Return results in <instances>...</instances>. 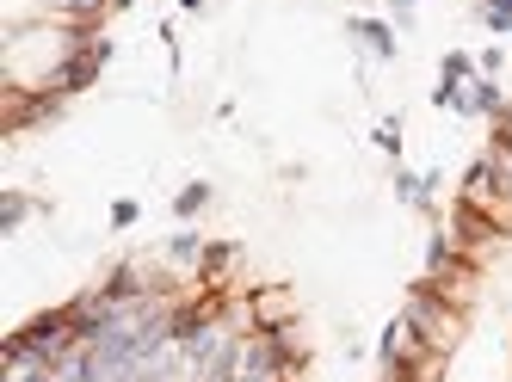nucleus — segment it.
Wrapping results in <instances>:
<instances>
[{
	"instance_id": "obj_1",
	"label": "nucleus",
	"mask_w": 512,
	"mask_h": 382,
	"mask_svg": "<svg viewBox=\"0 0 512 382\" xmlns=\"http://www.w3.org/2000/svg\"><path fill=\"white\" fill-rule=\"evenodd\" d=\"M7 352H31V358H44L50 370H68L81 352H87V327L75 321V309H44V315H31L25 327L7 333Z\"/></svg>"
},
{
	"instance_id": "obj_2",
	"label": "nucleus",
	"mask_w": 512,
	"mask_h": 382,
	"mask_svg": "<svg viewBox=\"0 0 512 382\" xmlns=\"http://www.w3.org/2000/svg\"><path fill=\"white\" fill-rule=\"evenodd\" d=\"M401 315L414 321V333L426 339V346H432L438 358H451V352L463 346V333H469V309L445 302L432 284H414V290H408V302H401Z\"/></svg>"
},
{
	"instance_id": "obj_3",
	"label": "nucleus",
	"mask_w": 512,
	"mask_h": 382,
	"mask_svg": "<svg viewBox=\"0 0 512 382\" xmlns=\"http://www.w3.org/2000/svg\"><path fill=\"white\" fill-rule=\"evenodd\" d=\"M377 370H414V376H438V370H445V358H438V352L426 346V339L414 333V321H408V315H395V321L383 327Z\"/></svg>"
},
{
	"instance_id": "obj_4",
	"label": "nucleus",
	"mask_w": 512,
	"mask_h": 382,
	"mask_svg": "<svg viewBox=\"0 0 512 382\" xmlns=\"http://www.w3.org/2000/svg\"><path fill=\"white\" fill-rule=\"evenodd\" d=\"M241 321L253 333H278V327H297L303 321V302L290 284H266V290H247L241 296Z\"/></svg>"
},
{
	"instance_id": "obj_5",
	"label": "nucleus",
	"mask_w": 512,
	"mask_h": 382,
	"mask_svg": "<svg viewBox=\"0 0 512 382\" xmlns=\"http://www.w3.org/2000/svg\"><path fill=\"white\" fill-rule=\"evenodd\" d=\"M457 204L475 210V216H488L500 235H512V204L500 198V185H494V173H488V155L469 161V173H463V185H457Z\"/></svg>"
},
{
	"instance_id": "obj_6",
	"label": "nucleus",
	"mask_w": 512,
	"mask_h": 382,
	"mask_svg": "<svg viewBox=\"0 0 512 382\" xmlns=\"http://www.w3.org/2000/svg\"><path fill=\"white\" fill-rule=\"evenodd\" d=\"M105 62H112V37H105V31H93L87 44L75 50V62H68V68L56 74V81H50L44 93H56V99H68V93H87V87L99 81V68H105Z\"/></svg>"
},
{
	"instance_id": "obj_7",
	"label": "nucleus",
	"mask_w": 512,
	"mask_h": 382,
	"mask_svg": "<svg viewBox=\"0 0 512 382\" xmlns=\"http://www.w3.org/2000/svg\"><path fill=\"white\" fill-rule=\"evenodd\" d=\"M445 228H451V235H457V247L475 259V265H482L506 235H500V228L488 222V216H475V210H463V204H451V216H445Z\"/></svg>"
},
{
	"instance_id": "obj_8",
	"label": "nucleus",
	"mask_w": 512,
	"mask_h": 382,
	"mask_svg": "<svg viewBox=\"0 0 512 382\" xmlns=\"http://www.w3.org/2000/svg\"><path fill=\"white\" fill-rule=\"evenodd\" d=\"M512 99L500 93V81H494V74H475V81H463V118H500V111H506Z\"/></svg>"
},
{
	"instance_id": "obj_9",
	"label": "nucleus",
	"mask_w": 512,
	"mask_h": 382,
	"mask_svg": "<svg viewBox=\"0 0 512 382\" xmlns=\"http://www.w3.org/2000/svg\"><path fill=\"white\" fill-rule=\"evenodd\" d=\"M352 37H358V44L371 50L377 62H395V50H401V44H395V25H389V19H352Z\"/></svg>"
},
{
	"instance_id": "obj_10",
	"label": "nucleus",
	"mask_w": 512,
	"mask_h": 382,
	"mask_svg": "<svg viewBox=\"0 0 512 382\" xmlns=\"http://www.w3.org/2000/svg\"><path fill=\"white\" fill-rule=\"evenodd\" d=\"M432 191H438V173L395 167V198H401V204H414V210H432Z\"/></svg>"
},
{
	"instance_id": "obj_11",
	"label": "nucleus",
	"mask_w": 512,
	"mask_h": 382,
	"mask_svg": "<svg viewBox=\"0 0 512 382\" xmlns=\"http://www.w3.org/2000/svg\"><path fill=\"white\" fill-rule=\"evenodd\" d=\"M204 210H210V179H192V185L173 198V216H179V222H192V216H204Z\"/></svg>"
},
{
	"instance_id": "obj_12",
	"label": "nucleus",
	"mask_w": 512,
	"mask_h": 382,
	"mask_svg": "<svg viewBox=\"0 0 512 382\" xmlns=\"http://www.w3.org/2000/svg\"><path fill=\"white\" fill-rule=\"evenodd\" d=\"M204 247H210L204 235H192V228H179V235L167 241V259H173V265H204Z\"/></svg>"
},
{
	"instance_id": "obj_13",
	"label": "nucleus",
	"mask_w": 512,
	"mask_h": 382,
	"mask_svg": "<svg viewBox=\"0 0 512 382\" xmlns=\"http://www.w3.org/2000/svg\"><path fill=\"white\" fill-rule=\"evenodd\" d=\"M475 56H463V50H445V62H438V81H451V87H463V81H475Z\"/></svg>"
},
{
	"instance_id": "obj_14",
	"label": "nucleus",
	"mask_w": 512,
	"mask_h": 382,
	"mask_svg": "<svg viewBox=\"0 0 512 382\" xmlns=\"http://www.w3.org/2000/svg\"><path fill=\"white\" fill-rule=\"evenodd\" d=\"M475 19H482L494 37H506V31H512V0H482V7H475Z\"/></svg>"
},
{
	"instance_id": "obj_15",
	"label": "nucleus",
	"mask_w": 512,
	"mask_h": 382,
	"mask_svg": "<svg viewBox=\"0 0 512 382\" xmlns=\"http://www.w3.org/2000/svg\"><path fill=\"white\" fill-rule=\"evenodd\" d=\"M482 155H488V173L500 185V198L512 204V148H482Z\"/></svg>"
},
{
	"instance_id": "obj_16",
	"label": "nucleus",
	"mask_w": 512,
	"mask_h": 382,
	"mask_svg": "<svg viewBox=\"0 0 512 382\" xmlns=\"http://www.w3.org/2000/svg\"><path fill=\"white\" fill-rule=\"evenodd\" d=\"M25 216H31V198H25V191H7V204H0V235H13Z\"/></svg>"
},
{
	"instance_id": "obj_17",
	"label": "nucleus",
	"mask_w": 512,
	"mask_h": 382,
	"mask_svg": "<svg viewBox=\"0 0 512 382\" xmlns=\"http://www.w3.org/2000/svg\"><path fill=\"white\" fill-rule=\"evenodd\" d=\"M377 148H383L389 161H401V118H383L377 124Z\"/></svg>"
},
{
	"instance_id": "obj_18",
	"label": "nucleus",
	"mask_w": 512,
	"mask_h": 382,
	"mask_svg": "<svg viewBox=\"0 0 512 382\" xmlns=\"http://www.w3.org/2000/svg\"><path fill=\"white\" fill-rule=\"evenodd\" d=\"M136 216H142V210H136V198H118V204H112V228H130Z\"/></svg>"
},
{
	"instance_id": "obj_19",
	"label": "nucleus",
	"mask_w": 512,
	"mask_h": 382,
	"mask_svg": "<svg viewBox=\"0 0 512 382\" xmlns=\"http://www.w3.org/2000/svg\"><path fill=\"white\" fill-rule=\"evenodd\" d=\"M500 62H506V50H500V44H488L482 56H475V68H482V74H500Z\"/></svg>"
},
{
	"instance_id": "obj_20",
	"label": "nucleus",
	"mask_w": 512,
	"mask_h": 382,
	"mask_svg": "<svg viewBox=\"0 0 512 382\" xmlns=\"http://www.w3.org/2000/svg\"><path fill=\"white\" fill-rule=\"evenodd\" d=\"M414 7H420V0H389V19H395V25H408V19H414Z\"/></svg>"
}]
</instances>
